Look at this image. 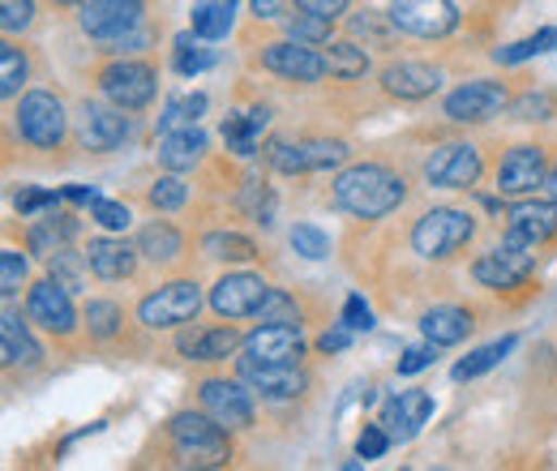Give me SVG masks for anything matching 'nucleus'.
Returning a JSON list of instances; mask_svg holds the SVG:
<instances>
[{
  "instance_id": "nucleus-22",
  "label": "nucleus",
  "mask_w": 557,
  "mask_h": 471,
  "mask_svg": "<svg viewBox=\"0 0 557 471\" xmlns=\"http://www.w3.org/2000/svg\"><path fill=\"white\" fill-rule=\"evenodd\" d=\"M429 416H433V395H429V391H404V395L386 399L382 424H386L391 437H412Z\"/></svg>"
},
{
  "instance_id": "nucleus-40",
  "label": "nucleus",
  "mask_w": 557,
  "mask_h": 471,
  "mask_svg": "<svg viewBox=\"0 0 557 471\" xmlns=\"http://www.w3.org/2000/svg\"><path fill=\"white\" fill-rule=\"evenodd\" d=\"M287 240H292V249H296L300 258H309V262H326V258H331V240H326L313 223H296Z\"/></svg>"
},
{
  "instance_id": "nucleus-44",
  "label": "nucleus",
  "mask_w": 557,
  "mask_h": 471,
  "mask_svg": "<svg viewBox=\"0 0 557 471\" xmlns=\"http://www.w3.org/2000/svg\"><path fill=\"white\" fill-rule=\"evenodd\" d=\"M210 61H214L210 52H198V48H194V35H176V73H181V77H198Z\"/></svg>"
},
{
  "instance_id": "nucleus-1",
  "label": "nucleus",
  "mask_w": 557,
  "mask_h": 471,
  "mask_svg": "<svg viewBox=\"0 0 557 471\" xmlns=\"http://www.w3.org/2000/svg\"><path fill=\"white\" fill-rule=\"evenodd\" d=\"M404 198H408V185L382 163H356L335 176V206H344L356 219H382L399 210Z\"/></svg>"
},
{
  "instance_id": "nucleus-25",
  "label": "nucleus",
  "mask_w": 557,
  "mask_h": 471,
  "mask_svg": "<svg viewBox=\"0 0 557 471\" xmlns=\"http://www.w3.org/2000/svg\"><path fill=\"white\" fill-rule=\"evenodd\" d=\"M82 258H86V267L95 270L99 278H129L134 267H138V249H129L125 240H108V236L90 240Z\"/></svg>"
},
{
  "instance_id": "nucleus-20",
  "label": "nucleus",
  "mask_w": 557,
  "mask_h": 471,
  "mask_svg": "<svg viewBox=\"0 0 557 471\" xmlns=\"http://www.w3.org/2000/svg\"><path fill=\"white\" fill-rule=\"evenodd\" d=\"M240 382L253 386L267 399H296L305 391V377H300L296 364H258V360H245V356H240Z\"/></svg>"
},
{
  "instance_id": "nucleus-21",
  "label": "nucleus",
  "mask_w": 557,
  "mask_h": 471,
  "mask_svg": "<svg viewBox=\"0 0 557 471\" xmlns=\"http://www.w3.org/2000/svg\"><path fill=\"white\" fill-rule=\"evenodd\" d=\"M437 86H442V73L433 65H420V61H399V65H391L382 73V90L391 99H404V103L429 99Z\"/></svg>"
},
{
  "instance_id": "nucleus-2",
  "label": "nucleus",
  "mask_w": 557,
  "mask_h": 471,
  "mask_svg": "<svg viewBox=\"0 0 557 471\" xmlns=\"http://www.w3.org/2000/svg\"><path fill=\"white\" fill-rule=\"evenodd\" d=\"M168 437L185 468H227L232 463V437L214 416L181 411V416H172Z\"/></svg>"
},
{
  "instance_id": "nucleus-19",
  "label": "nucleus",
  "mask_w": 557,
  "mask_h": 471,
  "mask_svg": "<svg viewBox=\"0 0 557 471\" xmlns=\"http://www.w3.org/2000/svg\"><path fill=\"white\" fill-rule=\"evenodd\" d=\"M129 137V116L125 108H103V103H86L82 108V125H77V141L86 150H116Z\"/></svg>"
},
{
  "instance_id": "nucleus-23",
  "label": "nucleus",
  "mask_w": 557,
  "mask_h": 471,
  "mask_svg": "<svg viewBox=\"0 0 557 471\" xmlns=\"http://www.w3.org/2000/svg\"><path fill=\"white\" fill-rule=\"evenodd\" d=\"M506 232H515V236H523V240H532V245L557 236V198L554 202L510 206V210H506Z\"/></svg>"
},
{
  "instance_id": "nucleus-54",
  "label": "nucleus",
  "mask_w": 557,
  "mask_h": 471,
  "mask_svg": "<svg viewBox=\"0 0 557 471\" xmlns=\"http://www.w3.org/2000/svg\"><path fill=\"white\" fill-rule=\"evenodd\" d=\"M296 9H305V13H318V17H344L348 13V0H296Z\"/></svg>"
},
{
  "instance_id": "nucleus-9",
  "label": "nucleus",
  "mask_w": 557,
  "mask_h": 471,
  "mask_svg": "<svg viewBox=\"0 0 557 471\" xmlns=\"http://www.w3.org/2000/svg\"><path fill=\"white\" fill-rule=\"evenodd\" d=\"M267 159L287 176H305V172H322V168L344 163L348 146L344 141H271Z\"/></svg>"
},
{
  "instance_id": "nucleus-26",
  "label": "nucleus",
  "mask_w": 557,
  "mask_h": 471,
  "mask_svg": "<svg viewBox=\"0 0 557 471\" xmlns=\"http://www.w3.org/2000/svg\"><path fill=\"white\" fill-rule=\"evenodd\" d=\"M202 150H207V134L194 129V125L159 137V163H163L168 172H189V168L202 159Z\"/></svg>"
},
{
  "instance_id": "nucleus-50",
  "label": "nucleus",
  "mask_w": 557,
  "mask_h": 471,
  "mask_svg": "<svg viewBox=\"0 0 557 471\" xmlns=\"http://www.w3.org/2000/svg\"><path fill=\"white\" fill-rule=\"evenodd\" d=\"M90 214H95V223H99V227H108V232H125V227H129V219H134V214H129V206L103 202V198L90 206Z\"/></svg>"
},
{
  "instance_id": "nucleus-46",
  "label": "nucleus",
  "mask_w": 557,
  "mask_h": 471,
  "mask_svg": "<svg viewBox=\"0 0 557 471\" xmlns=\"http://www.w3.org/2000/svg\"><path fill=\"white\" fill-rule=\"evenodd\" d=\"M22 283H26V258L17 249H4L0 253V292L4 296H17Z\"/></svg>"
},
{
  "instance_id": "nucleus-18",
  "label": "nucleus",
  "mask_w": 557,
  "mask_h": 471,
  "mask_svg": "<svg viewBox=\"0 0 557 471\" xmlns=\"http://www.w3.org/2000/svg\"><path fill=\"white\" fill-rule=\"evenodd\" d=\"M245 360H258V364H296L305 356V338L296 326H258L253 335H245L240 343Z\"/></svg>"
},
{
  "instance_id": "nucleus-17",
  "label": "nucleus",
  "mask_w": 557,
  "mask_h": 471,
  "mask_svg": "<svg viewBox=\"0 0 557 471\" xmlns=\"http://www.w3.org/2000/svg\"><path fill=\"white\" fill-rule=\"evenodd\" d=\"M545 181L549 176H545V150L541 146H515V150H506V159L497 168V194L519 198V194L541 189Z\"/></svg>"
},
{
  "instance_id": "nucleus-5",
  "label": "nucleus",
  "mask_w": 557,
  "mask_h": 471,
  "mask_svg": "<svg viewBox=\"0 0 557 471\" xmlns=\"http://www.w3.org/2000/svg\"><path fill=\"white\" fill-rule=\"evenodd\" d=\"M13 129L22 134V141H30L39 150H57L65 141V108H61V99L48 95V90L22 95V103L13 112Z\"/></svg>"
},
{
  "instance_id": "nucleus-56",
  "label": "nucleus",
  "mask_w": 557,
  "mask_h": 471,
  "mask_svg": "<svg viewBox=\"0 0 557 471\" xmlns=\"http://www.w3.org/2000/svg\"><path fill=\"white\" fill-rule=\"evenodd\" d=\"M287 0H253V17L258 22H271V17H283Z\"/></svg>"
},
{
  "instance_id": "nucleus-10",
  "label": "nucleus",
  "mask_w": 557,
  "mask_h": 471,
  "mask_svg": "<svg viewBox=\"0 0 557 471\" xmlns=\"http://www.w3.org/2000/svg\"><path fill=\"white\" fill-rule=\"evenodd\" d=\"M99 86H103V95L116 103V108H125V112H138L146 108L150 99H154V69L141 65V61H116V65H108L99 73Z\"/></svg>"
},
{
  "instance_id": "nucleus-28",
  "label": "nucleus",
  "mask_w": 557,
  "mask_h": 471,
  "mask_svg": "<svg viewBox=\"0 0 557 471\" xmlns=\"http://www.w3.org/2000/svg\"><path fill=\"white\" fill-rule=\"evenodd\" d=\"M73 236V219L70 214H48V219H39L35 227H30V236H26V245H30V253H39V258H52V253H61L65 249V240Z\"/></svg>"
},
{
  "instance_id": "nucleus-45",
  "label": "nucleus",
  "mask_w": 557,
  "mask_h": 471,
  "mask_svg": "<svg viewBox=\"0 0 557 471\" xmlns=\"http://www.w3.org/2000/svg\"><path fill=\"white\" fill-rule=\"evenodd\" d=\"M557 112V99L545 90H528L523 99H515V116L519 121H549Z\"/></svg>"
},
{
  "instance_id": "nucleus-30",
  "label": "nucleus",
  "mask_w": 557,
  "mask_h": 471,
  "mask_svg": "<svg viewBox=\"0 0 557 471\" xmlns=\"http://www.w3.org/2000/svg\"><path fill=\"white\" fill-rule=\"evenodd\" d=\"M515 343H519V338L506 335V338H497V343H488V347H476L468 360H459V364H455V382H472V377L488 373L493 364H502V360L515 351Z\"/></svg>"
},
{
  "instance_id": "nucleus-52",
  "label": "nucleus",
  "mask_w": 557,
  "mask_h": 471,
  "mask_svg": "<svg viewBox=\"0 0 557 471\" xmlns=\"http://www.w3.org/2000/svg\"><path fill=\"white\" fill-rule=\"evenodd\" d=\"M344 326H348V331H369V326H373V309L364 305V296H348V305H344Z\"/></svg>"
},
{
  "instance_id": "nucleus-11",
  "label": "nucleus",
  "mask_w": 557,
  "mask_h": 471,
  "mask_svg": "<svg viewBox=\"0 0 557 471\" xmlns=\"http://www.w3.org/2000/svg\"><path fill=\"white\" fill-rule=\"evenodd\" d=\"M141 13H146L141 0H82V30L90 39L112 44V39L138 30Z\"/></svg>"
},
{
  "instance_id": "nucleus-31",
  "label": "nucleus",
  "mask_w": 557,
  "mask_h": 471,
  "mask_svg": "<svg viewBox=\"0 0 557 471\" xmlns=\"http://www.w3.org/2000/svg\"><path fill=\"white\" fill-rule=\"evenodd\" d=\"M138 253L146 262H172L181 253V232L168 223H150L138 232Z\"/></svg>"
},
{
  "instance_id": "nucleus-14",
  "label": "nucleus",
  "mask_w": 557,
  "mask_h": 471,
  "mask_svg": "<svg viewBox=\"0 0 557 471\" xmlns=\"http://www.w3.org/2000/svg\"><path fill=\"white\" fill-rule=\"evenodd\" d=\"M26 313H30L35 326H44V331H52V335H70L73 326H77L70 287H65L61 278H44V283H35L30 296H26Z\"/></svg>"
},
{
  "instance_id": "nucleus-41",
  "label": "nucleus",
  "mask_w": 557,
  "mask_h": 471,
  "mask_svg": "<svg viewBox=\"0 0 557 471\" xmlns=\"http://www.w3.org/2000/svg\"><path fill=\"white\" fill-rule=\"evenodd\" d=\"M86 331L95 338H116V331H121V305H112V300H90V305H86Z\"/></svg>"
},
{
  "instance_id": "nucleus-4",
  "label": "nucleus",
  "mask_w": 557,
  "mask_h": 471,
  "mask_svg": "<svg viewBox=\"0 0 557 471\" xmlns=\"http://www.w3.org/2000/svg\"><path fill=\"white\" fill-rule=\"evenodd\" d=\"M532 253H536L532 240L506 232V240H502L497 249H488V253H481V258L472 262V278H476L481 287H488V292H515L519 283H528V274L536 267Z\"/></svg>"
},
{
  "instance_id": "nucleus-55",
  "label": "nucleus",
  "mask_w": 557,
  "mask_h": 471,
  "mask_svg": "<svg viewBox=\"0 0 557 471\" xmlns=\"http://www.w3.org/2000/svg\"><path fill=\"white\" fill-rule=\"evenodd\" d=\"M348 343H351V331L344 326V322H339V331H326V335L318 338V347H322V351H344Z\"/></svg>"
},
{
  "instance_id": "nucleus-33",
  "label": "nucleus",
  "mask_w": 557,
  "mask_h": 471,
  "mask_svg": "<svg viewBox=\"0 0 557 471\" xmlns=\"http://www.w3.org/2000/svg\"><path fill=\"white\" fill-rule=\"evenodd\" d=\"M554 48H557V26H545V30L528 35V39H519V44L497 48L493 61H497V65H519V61H528V57H536V52H554Z\"/></svg>"
},
{
  "instance_id": "nucleus-8",
  "label": "nucleus",
  "mask_w": 557,
  "mask_h": 471,
  "mask_svg": "<svg viewBox=\"0 0 557 471\" xmlns=\"http://www.w3.org/2000/svg\"><path fill=\"white\" fill-rule=\"evenodd\" d=\"M481 172H485L481 150L468 141H450L424 159V181L437 189H472L481 181Z\"/></svg>"
},
{
  "instance_id": "nucleus-51",
  "label": "nucleus",
  "mask_w": 557,
  "mask_h": 471,
  "mask_svg": "<svg viewBox=\"0 0 557 471\" xmlns=\"http://www.w3.org/2000/svg\"><path fill=\"white\" fill-rule=\"evenodd\" d=\"M245 210H249L258 223H271V214H275V198H271V189L253 181V185L245 189Z\"/></svg>"
},
{
  "instance_id": "nucleus-53",
  "label": "nucleus",
  "mask_w": 557,
  "mask_h": 471,
  "mask_svg": "<svg viewBox=\"0 0 557 471\" xmlns=\"http://www.w3.org/2000/svg\"><path fill=\"white\" fill-rule=\"evenodd\" d=\"M429 364H433V343L429 347H408L404 360H399V377H412V373L429 369Z\"/></svg>"
},
{
  "instance_id": "nucleus-48",
  "label": "nucleus",
  "mask_w": 557,
  "mask_h": 471,
  "mask_svg": "<svg viewBox=\"0 0 557 471\" xmlns=\"http://www.w3.org/2000/svg\"><path fill=\"white\" fill-rule=\"evenodd\" d=\"M65 194H52V189H22L17 194V214L22 219H35V214H44V210H57Z\"/></svg>"
},
{
  "instance_id": "nucleus-3",
  "label": "nucleus",
  "mask_w": 557,
  "mask_h": 471,
  "mask_svg": "<svg viewBox=\"0 0 557 471\" xmlns=\"http://www.w3.org/2000/svg\"><path fill=\"white\" fill-rule=\"evenodd\" d=\"M476 236V219L468 210H450V206H437V210H424L412 227V249L420 258H455L468 240Z\"/></svg>"
},
{
  "instance_id": "nucleus-16",
  "label": "nucleus",
  "mask_w": 557,
  "mask_h": 471,
  "mask_svg": "<svg viewBox=\"0 0 557 471\" xmlns=\"http://www.w3.org/2000/svg\"><path fill=\"white\" fill-rule=\"evenodd\" d=\"M262 69H271L278 77H287V82H305V86H313V82H322L331 69H326V57H318L309 44H267L262 48Z\"/></svg>"
},
{
  "instance_id": "nucleus-42",
  "label": "nucleus",
  "mask_w": 557,
  "mask_h": 471,
  "mask_svg": "<svg viewBox=\"0 0 557 471\" xmlns=\"http://www.w3.org/2000/svg\"><path fill=\"white\" fill-rule=\"evenodd\" d=\"M287 35L296 39V44H331V17H318V13H296L292 22H287Z\"/></svg>"
},
{
  "instance_id": "nucleus-34",
  "label": "nucleus",
  "mask_w": 557,
  "mask_h": 471,
  "mask_svg": "<svg viewBox=\"0 0 557 471\" xmlns=\"http://www.w3.org/2000/svg\"><path fill=\"white\" fill-rule=\"evenodd\" d=\"M207 112V95H185V99H172L168 108H163V116H159V137L163 134H176V129H185V125H194L198 116Z\"/></svg>"
},
{
  "instance_id": "nucleus-24",
  "label": "nucleus",
  "mask_w": 557,
  "mask_h": 471,
  "mask_svg": "<svg viewBox=\"0 0 557 471\" xmlns=\"http://www.w3.org/2000/svg\"><path fill=\"white\" fill-rule=\"evenodd\" d=\"M472 313L468 309H459V305H437V309H429L424 318H420V331L424 338L433 343V347H455V343H463V338L472 335Z\"/></svg>"
},
{
  "instance_id": "nucleus-58",
  "label": "nucleus",
  "mask_w": 557,
  "mask_h": 471,
  "mask_svg": "<svg viewBox=\"0 0 557 471\" xmlns=\"http://www.w3.org/2000/svg\"><path fill=\"white\" fill-rule=\"evenodd\" d=\"M545 185H549V194H554V198H557V168H554V172H549V181H545Z\"/></svg>"
},
{
  "instance_id": "nucleus-47",
  "label": "nucleus",
  "mask_w": 557,
  "mask_h": 471,
  "mask_svg": "<svg viewBox=\"0 0 557 471\" xmlns=\"http://www.w3.org/2000/svg\"><path fill=\"white\" fill-rule=\"evenodd\" d=\"M386 446H391V433H386V424H364L360 429V437H356V455L369 463V459H382L386 455Z\"/></svg>"
},
{
  "instance_id": "nucleus-38",
  "label": "nucleus",
  "mask_w": 557,
  "mask_h": 471,
  "mask_svg": "<svg viewBox=\"0 0 557 471\" xmlns=\"http://www.w3.org/2000/svg\"><path fill=\"white\" fill-rule=\"evenodd\" d=\"M258 318H262L267 326H296V322H300V305H296V296H287V292L271 287L267 300L258 305Z\"/></svg>"
},
{
  "instance_id": "nucleus-37",
  "label": "nucleus",
  "mask_w": 557,
  "mask_h": 471,
  "mask_svg": "<svg viewBox=\"0 0 557 471\" xmlns=\"http://www.w3.org/2000/svg\"><path fill=\"white\" fill-rule=\"evenodd\" d=\"M207 253L219 262H253L258 258V245L249 236H236V232H219L207 236Z\"/></svg>"
},
{
  "instance_id": "nucleus-27",
  "label": "nucleus",
  "mask_w": 557,
  "mask_h": 471,
  "mask_svg": "<svg viewBox=\"0 0 557 471\" xmlns=\"http://www.w3.org/2000/svg\"><path fill=\"white\" fill-rule=\"evenodd\" d=\"M0 347H4V364L9 369L39 360V343L30 338V331L22 326V318L13 309H4V318H0Z\"/></svg>"
},
{
  "instance_id": "nucleus-39",
  "label": "nucleus",
  "mask_w": 557,
  "mask_h": 471,
  "mask_svg": "<svg viewBox=\"0 0 557 471\" xmlns=\"http://www.w3.org/2000/svg\"><path fill=\"white\" fill-rule=\"evenodd\" d=\"M26 57H22V48H13V44H0V95L4 99H13L17 90H22V82H26Z\"/></svg>"
},
{
  "instance_id": "nucleus-6",
  "label": "nucleus",
  "mask_w": 557,
  "mask_h": 471,
  "mask_svg": "<svg viewBox=\"0 0 557 471\" xmlns=\"http://www.w3.org/2000/svg\"><path fill=\"white\" fill-rule=\"evenodd\" d=\"M198 309H202L198 283L194 278H176V283H168V287H159V292H150L141 300L138 318L141 326H150V331H172V326H185Z\"/></svg>"
},
{
  "instance_id": "nucleus-32",
  "label": "nucleus",
  "mask_w": 557,
  "mask_h": 471,
  "mask_svg": "<svg viewBox=\"0 0 557 471\" xmlns=\"http://www.w3.org/2000/svg\"><path fill=\"white\" fill-rule=\"evenodd\" d=\"M258 134H262V125H258L249 112H232V116L223 121V141H227V150L240 154V159H249V154L258 150Z\"/></svg>"
},
{
  "instance_id": "nucleus-12",
  "label": "nucleus",
  "mask_w": 557,
  "mask_h": 471,
  "mask_svg": "<svg viewBox=\"0 0 557 471\" xmlns=\"http://www.w3.org/2000/svg\"><path fill=\"white\" fill-rule=\"evenodd\" d=\"M506 103H510L506 86L481 77V82H468V86H459L455 95H446V116L459 121V125H481V121H493Z\"/></svg>"
},
{
  "instance_id": "nucleus-43",
  "label": "nucleus",
  "mask_w": 557,
  "mask_h": 471,
  "mask_svg": "<svg viewBox=\"0 0 557 471\" xmlns=\"http://www.w3.org/2000/svg\"><path fill=\"white\" fill-rule=\"evenodd\" d=\"M189 198V189L181 185V172H168V176H159L154 185H150V206L154 210H181Z\"/></svg>"
},
{
  "instance_id": "nucleus-36",
  "label": "nucleus",
  "mask_w": 557,
  "mask_h": 471,
  "mask_svg": "<svg viewBox=\"0 0 557 471\" xmlns=\"http://www.w3.org/2000/svg\"><path fill=\"white\" fill-rule=\"evenodd\" d=\"M232 9L227 0H214V4H198L194 9V35L198 39H223L232 30Z\"/></svg>"
},
{
  "instance_id": "nucleus-59",
  "label": "nucleus",
  "mask_w": 557,
  "mask_h": 471,
  "mask_svg": "<svg viewBox=\"0 0 557 471\" xmlns=\"http://www.w3.org/2000/svg\"><path fill=\"white\" fill-rule=\"evenodd\" d=\"M52 4H82V0H52Z\"/></svg>"
},
{
  "instance_id": "nucleus-13",
  "label": "nucleus",
  "mask_w": 557,
  "mask_h": 471,
  "mask_svg": "<svg viewBox=\"0 0 557 471\" xmlns=\"http://www.w3.org/2000/svg\"><path fill=\"white\" fill-rule=\"evenodd\" d=\"M267 278L262 274H245V270H236V274H223L214 287H210V309L219 313V318H249V313H258V305L267 300Z\"/></svg>"
},
{
  "instance_id": "nucleus-57",
  "label": "nucleus",
  "mask_w": 557,
  "mask_h": 471,
  "mask_svg": "<svg viewBox=\"0 0 557 471\" xmlns=\"http://www.w3.org/2000/svg\"><path fill=\"white\" fill-rule=\"evenodd\" d=\"M65 202L95 206V202H99V194H95V189H86V185H70V189H65Z\"/></svg>"
},
{
  "instance_id": "nucleus-15",
  "label": "nucleus",
  "mask_w": 557,
  "mask_h": 471,
  "mask_svg": "<svg viewBox=\"0 0 557 471\" xmlns=\"http://www.w3.org/2000/svg\"><path fill=\"white\" fill-rule=\"evenodd\" d=\"M198 399H202V411L214 416L223 429H249L253 424V404H249V391L240 382L210 377L198 386Z\"/></svg>"
},
{
  "instance_id": "nucleus-29",
  "label": "nucleus",
  "mask_w": 557,
  "mask_h": 471,
  "mask_svg": "<svg viewBox=\"0 0 557 471\" xmlns=\"http://www.w3.org/2000/svg\"><path fill=\"white\" fill-rule=\"evenodd\" d=\"M240 343H245V338L236 335L232 326H214V331H202V335L185 338L181 347H185L194 360H227V356H232Z\"/></svg>"
},
{
  "instance_id": "nucleus-49",
  "label": "nucleus",
  "mask_w": 557,
  "mask_h": 471,
  "mask_svg": "<svg viewBox=\"0 0 557 471\" xmlns=\"http://www.w3.org/2000/svg\"><path fill=\"white\" fill-rule=\"evenodd\" d=\"M35 22V4L30 0H0V26L13 35V30H26Z\"/></svg>"
},
{
  "instance_id": "nucleus-35",
  "label": "nucleus",
  "mask_w": 557,
  "mask_h": 471,
  "mask_svg": "<svg viewBox=\"0 0 557 471\" xmlns=\"http://www.w3.org/2000/svg\"><path fill=\"white\" fill-rule=\"evenodd\" d=\"M326 69H331V77H339V82H356V77L369 73V57H364V48H356V44H331Z\"/></svg>"
},
{
  "instance_id": "nucleus-7",
  "label": "nucleus",
  "mask_w": 557,
  "mask_h": 471,
  "mask_svg": "<svg viewBox=\"0 0 557 471\" xmlns=\"http://www.w3.org/2000/svg\"><path fill=\"white\" fill-rule=\"evenodd\" d=\"M386 17L395 30L417 35V39H446L459 26L455 0H395Z\"/></svg>"
}]
</instances>
